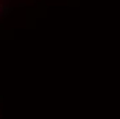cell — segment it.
Segmentation results:
<instances>
[{
    "label": "cell",
    "mask_w": 120,
    "mask_h": 119,
    "mask_svg": "<svg viewBox=\"0 0 120 119\" xmlns=\"http://www.w3.org/2000/svg\"><path fill=\"white\" fill-rule=\"evenodd\" d=\"M15 0H0V17H6L14 8Z\"/></svg>",
    "instance_id": "cell-1"
}]
</instances>
